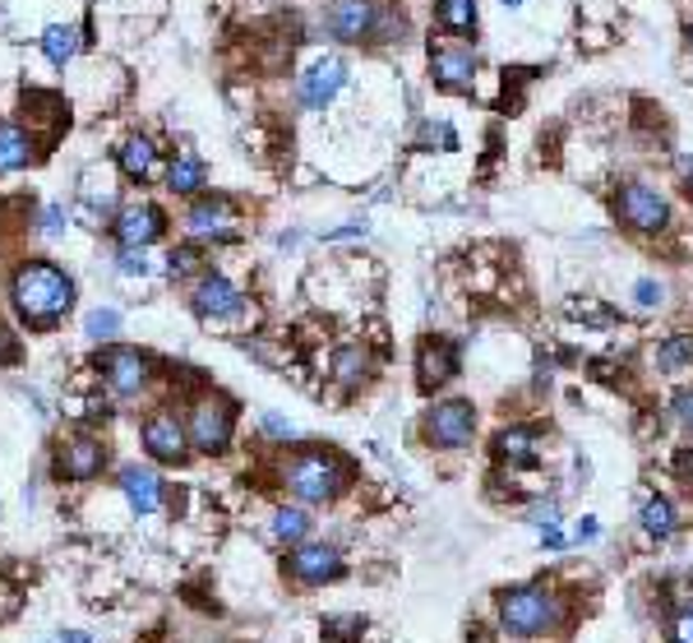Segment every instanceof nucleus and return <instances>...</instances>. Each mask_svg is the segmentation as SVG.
Returning a JSON list of instances; mask_svg holds the SVG:
<instances>
[{
	"instance_id": "72a5a7b5",
	"label": "nucleus",
	"mask_w": 693,
	"mask_h": 643,
	"mask_svg": "<svg viewBox=\"0 0 693 643\" xmlns=\"http://www.w3.org/2000/svg\"><path fill=\"white\" fill-rule=\"evenodd\" d=\"M121 274H148V259L139 246H125L121 251Z\"/></svg>"
},
{
	"instance_id": "f704fd0d",
	"label": "nucleus",
	"mask_w": 693,
	"mask_h": 643,
	"mask_svg": "<svg viewBox=\"0 0 693 643\" xmlns=\"http://www.w3.org/2000/svg\"><path fill=\"white\" fill-rule=\"evenodd\" d=\"M675 468H680V473H684V481L693 486V445H689V450H680V458H675Z\"/></svg>"
},
{
	"instance_id": "412c9836",
	"label": "nucleus",
	"mask_w": 693,
	"mask_h": 643,
	"mask_svg": "<svg viewBox=\"0 0 693 643\" xmlns=\"http://www.w3.org/2000/svg\"><path fill=\"white\" fill-rule=\"evenodd\" d=\"M209 186V167L194 158V153H176L167 167V190L171 195H199Z\"/></svg>"
},
{
	"instance_id": "e433bc0d",
	"label": "nucleus",
	"mask_w": 693,
	"mask_h": 643,
	"mask_svg": "<svg viewBox=\"0 0 693 643\" xmlns=\"http://www.w3.org/2000/svg\"><path fill=\"white\" fill-rule=\"evenodd\" d=\"M264 426H268V431H273V435H282V440H287V435H292V426H287V421H282V417H264Z\"/></svg>"
},
{
	"instance_id": "39448f33",
	"label": "nucleus",
	"mask_w": 693,
	"mask_h": 643,
	"mask_svg": "<svg viewBox=\"0 0 693 643\" xmlns=\"http://www.w3.org/2000/svg\"><path fill=\"white\" fill-rule=\"evenodd\" d=\"M615 218L629 232H642V236L666 232L670 228V199L647 181H624L615 190Z\"/></svg>"
},
{
	"instance_id": "2eb2a0df",
	"label": "nucleus",
	"mask_w": 693,
	"mask_h": 643,
	"mask_svg": "<svg viewBox=\"0 0 693 643\" xmlns=\"http://www.w3.org/2000/svg\"><path fill=\"white\" fill-rule=\"evenodd\" d=\"M241 306H245V297L222 274H204L194 282V310L204 320H227V315H236Z\"/></svg>"
},
{
	"instance_id": "7c9ffc66",
	"label": "nucleus",
	"mask_w": 693,
	"mask_h": 643,
	"mask_svg": "<svg viewBox=\"0 0 693 643\" xmlns=\"http://www.w3.org/2000/svg\"><path fill=\"white\" fill-rule=\"evenodd\" d=\"M661 297H666V287H661V282H652V278H642V282H634V301H638L642 310H652V306H661Z\"/></svg>"
},
{
	"instance_id": "bb28decb",
	"label": "nucleus",
	"mask_w": 693,
	"mask_h": 643,
	"mask_svg": "<svg viewBox=\"0 0 693 643\" xmlns=\"http://www.w3.org/2000/svg\"><path fill=\"white\" fill-rule=\"evenodd\" d=\"M42 52H47L52 65L75 60V52H79V33H75V29H65V24H52L47 33H42Z\"/></svg>"
},
{
	"instance_id": "79ce46f5",
	"label": "nucleus",
	"mask_w": 693,
	"mask_h": 643,
	"mask_svg": "<svg viewBox=\"0 0 693 643\" xmlns=\"http://www.w3.org/2000/svg\"><path fill=\"white\" fill-rule=\"evenodd\" d=\"M689 195H693V190H689Z\"/></svg>"
},
{
	"instance_id": "a19ab883",
	"label": "nucleus",
	"mask_w": 693,
	"mask_h": 643,
	"mask_svg": "<svg viewBox=\"0 0 693 643\" xmlns=\"http://www.w3.org/2000/svg\"><path fill=\"white\" fill-rule=\"evenodd\" d=\"M689 47H693V24H689Z\"/></svg>"
},
{
	"instance_id": "2f4dec72",
	"label": "nucleus",
	"mask_w": 693,
	"mask_h": 643,
	"mask_svg": "<svg viewBox=\"0 0 693 643\" xmlns=\"http://www.w3.org/2000/svg\"><path fill=\"white\" fill-rule=\"evenodd\" d=\"M670 417H675L684 431H693V389H680V393H675V403H670Z\"/></svg>"
},
{
	"instance_id": "4468645a",
	"label": "nucleus",
	"mask_w": 693,
	"mask_h": 643,
	"mask_svg": "<svg viewBox=\"0 0 693 643\" xmlns=\"http://www.w3.org/2000/svg\"><path fill=\"white\" fill-rule=\"evenodd\" d=\"M102 370H107V385L116 393H139L148 385V362L134 347H107Z\"/></svg>"
},
{
	"instance_id": "f257e3e1",
	"label": "nucleus",
	"mask_w": 693,
	"mask_h": 643,
	"mask_svg": "<svg viewBox=\"0 0 693 643\" xmlns=\"http://www.w3.org/2000/svg\"><path fill=\"white\" fill-rule=\"evenodd\" d=\"M324 29L343 47H361V42H402L407 19L389 0H328Z\"/></svg>"
},
{
	"instance_id": "9b49d317",
	"label": "nucleus",
	"mask_w": 693,
	"mask_h": 643,
	"mask_svg": "<svg viewBox=\"0 0 693 643\" xmlns=\"http://www.w3.org/2000/svg\"><path fill=\"white\" fill-rule=\"evenodd\" d=\"M186 440H190L186 426L171 412H153L144 421V450L158 458V463H181L186 458Z\"/></svg>"
},
{
	"instance_id": "4be33fe9",
	"label": "nucleus",
	"mask_w": 693,
	"mask_h": 643,
	"mask_svg": "<svg viewBox=\"0 0 693 643\" xmlns=\"http://www.w3.org/2000/svg\"><path fill=\"white\" fill-rule=\"evenodd\" d=\"M116 163H121V171L130 176V181H148L153 176V167H158V148H153V140H125L121 148H116Z\"/></svg>"
},
{
	"instance_id": "6ab92c4d",
	"label": "nucleus",
	"mask_w": 693,
	"mask_h": 643,
	"mask_svg": "<svg viewBox=\"0 0 693 643\" xmlns=\"http://www.w3.org/2000/svg\"><path fill=\"white\" fill-rule=\"evenodd\" d=\"M121 491L130 500L134 514H158V505H163V481L153 477L148 468H125L121 473Z\"/></svg>"
},
{
	"instance_id": "b1692460",
	"label": "nucleus",
	"mask_w": 693,
	"mask_h": 643,
	"mask_svg": "<svg viewBox=\"0 0 693 643\" xmlns=\"http://www.w3.org/2000/svg\"><path fill=\"white\" fill-rule=\"evenodd\" d=\"M657 370H666V375H684V370H693V334H666L661 343H657Z\"/></svg>"
},
{
	"instance_id": "0eeeda50",
	"label": "nucleus",
	"mask_w": 693,
	"mask_h": 643,
	"mask_svg": "<svg viewBox=\"0 0 693 643\" xmlns=\"http://www.w3.org/2000/svg\"><path fill=\"white\" fill-rule=\"evenodd\" d=\"M421 431H426V440L435 450H467L477 435V408L467 403V398H444V403H435L426 412Z\"/></svg>"
},
{
	"instance_id": "6e6552de",
	"label": "nucleus",
	"mask_w": 693,
	"mask_h": 643,
	"mask_svg": "<svg viewBox=\"0 0 693 643\" xmlns=\"http://www.w3.org/2000/svg\"><path fill=\"white\" fill-rule=\"evenodd\" d=\"M347 79H351V70H347L343 56H315L297 75V102L305 107V112H328L333 98L347 88Z\"/></svg>"
},
{
	"instance_id": "473e14b6",
	"label": "nucleus",
	"mask_w": 693,
	"mask_h": 643,
	"mask_svg": "<svg viewBox=\"0 0 693 643\" xmlns=\"http://www.w3.org/2000/svg\"><path fill=\"white\" fill-rule=\"evenodd\" d=\"M670 643H693V607H684L670 625Z\"/></svg>"
},
{
	"instance_id": "a878e982",
	"label": "nucleus",
	"mask_w": 693,
	"mask_h": 643,
	"mask_svg": "<svg viewBox=\"0 0 693 643\" xmlns=\"http://www.w3.org/2000/svg\"><path fill=\"white\" fill-rule=\"evenodd\" d=\"M642 532H647V537H657V542H666L670 537V532H675V505H670L666 496H652V500H647L642 505Z\"/></svg>"
},
{
	"instance_id": "4c0bfd02",
	"label": "nucleus",
	"mask_w": 693,
	"mask_h": 643,
	"mask_svg": "<svg viewBox=\"0 0 693 643\" xmlns=\"http://www.w3.org/2000/svg\"><path fill=\"white\" fill-rule=\"evenodd\" d=\"M573 537H578V542H592V537H596V523H592V519H583V523H578Z\"/></svg>"
},
{
	"instance_id": "f03ea898",
	"label": "nucleus",
	"mask_w": 693,
	"mask_h": 643,
	"mask_svg": "<svg viewBox=\"0 0 693 643\" xmlns=\"http://www.w3.org/2000/svg\"><path fill=\"white\" fill-rule=\"evenodd\" d=\"M10 297H14V310L29 324H56L75 301V282L65 278L56 264H24V269L14 274Z\"/></svg>"
},
{
	"instance_id": "c85d7f7f",
	"label": "nucleus",
	"mask_w": 693,
	"mask_h": 643,
	"mask_svg": "<svg viewBox=\"0 0 693 643\" xmlns=\"http://www.w3.org/2000/svg\"><path fill=\"white\" fill-rule=\"evenodd\" d=\"M116 329H121V315H116V310H93V315L83 320V334H88V339H111Z\"/></svg>"
},
{
	"instance_id": "7ed1b4c3",
	"label": "nucleus",
	"mask_w": 693,
	"mask_h": 643,
	"mask_svg": "<svg viewBox=\"0 0 693 643\" xmlns=\"http://www.w3.org/2000/svg\"><path fill=\"white\" fill-rule=\"evenodd\" d=\"M560 597H555L550 588L541 584H527V588H513L500 597V620H504V630L508 634H518V639H536V634H550L555 625H560Z\"/></svg>"
},
{
	"instance_id": "393cba45",
	"label": "nucleus",
	"mask_w": 693,
	"mask_h": 643,
	"mask_svg": "<svg viewBox=\"0 0 693 643\" xmlns=\"http://www.w3.org/2000/svg\"><path fill=\"white\" fill-rule=\"evenodd\" d=\"M33 163V140L19 125H0V171H19Z\"/></svg>"
},
{
	"instance_id": "423d86ee",
	"label": "nucleus",
	"mask_w": 693,
	"mask_h": 643,
	"mask_svg": "<svg viewBox=\"0 0 693 643\" xmlns=\"http://www.w3.org/2000/svg\"><path fill=\"white\" fill-rule=\"evenodd\" d=\"M232 431H236V412H232V403L227 398H194L190 403V426H186V435H190V445L199 450V454H222L232 445Z\"/></svg>"
},
{
	"instance_id": "c9c22d12",
	"label": "nucleus",
	"mask_w": 693,
	"mask_h": 643,
	"mask_svg": "<svg viewBox=\"0 0 693 643\" xmlns=\"http://www.w3.org/2000/svg\"><path fill=\"white\" fill-rule=\"evenodd\" d=\"M42 232H60V209H47V213H42Z\"/></svg>"
},
{
	"instance_id": "ea45409f",
	"label": "nucleus",
	"mask_w": 693,
	"mask_h": 643,
	"mask_svg": "<svg viewBox=\"0 0 693 643\" xmlns=\"http://www.w3.org/2000/svg\"><path fill=\"white\" fill-rule=\"evenodd\" d=\"M500 5H504V10H518V5H523V0H500Z\"/></svg>"
},
{
	"instance_id": "dca6fc26",
	"label": "nucleus",
	"mask_w": 693,
	"mask_h": 643,
	"mask_svg": "<svg viewBox=\"0 0 693 643\" xmlns=\"http://www.w3.org/2000/svg\"><path fill=\"white\" fill-rule=\"evenodd\" d=\"M232 223H236V213L227 199H194V209L186 213V228L194 236H217V241H227L232 236Z\"/></svg>"
},
{
	"instance_id": "1a4fd4ad",
	"label": "nucleus",
	"mask_w": 693,
	"mask_h": 643,
	"mask_svg": "<svg viewBox=\"0 0 693 643\" xmlns=\"http://www.w3.org/2000/svg\"><path fill=\"white\" fill-rule=\"evenodd\" d=\"M477 47L472 42H431V79L435 88H444V93H472L477 84Z\"/></svg>"
},
{
	"instance_id": "a211bd4d",
	"label": "nucleus",
	"mask_w": 693,
	"mask_h": 643,
	"mask_svg": "<svg viewBox=\"0 0 693 643\" xmlns=\"http://www.w3.org/2000/svg\"><path fill=\"white\" fill-rule=\"evenodd\" d=\"M60 473L70 481H93L102 473V445H98V440H88V435L70 440V445L60 450Z\"/></svg>"
},
{
	"instance_id": "aec40b11",
	"label": "nucleus",
	"mask_w": 693,
	"mask_h": 643,
	"mask_svg": "<svg viewBox=\"0 0 693 643\" xmlns=\"http://www.w3.org/2000/svg\"><path fill=\"white\" fill-rule=\"evenodd\" d=\"M435 24L449 33V37H477L481 24V5L477 0H435Z\"/></svg>"
},
{
	"instance_id": "9d476101",
	"label": "nucleus",
	"mask_w": 693,
	"mask_h": 643,
	"mask_svg": "<svg viewBox=\"0 0 693 643\" xmlns=\"http://www.w3.org/2000/svg\"><path fill=\"white\" fill-rule=\"evenodd\" d=\"M458 370H462V347L454 339H426V343H421V352H416V385L426 393L444 389Z\"/></svg>"
},
{
	"instance_id": "f8f14e48",
	"label": "nucleus",
	"mask_w": 693,
	"mask_h": 643,
	"mask_svg": "<svg viewBox=\"0 0 693 643\" xmlns=\"http://www.w3.org/2000/svg\"><path fill=\"white\" fill-rule=\"evenodd\" d=\"M163 228H167V218H163V209L158 204H130V209H121L116 213V236H121V246H153V241L163 236Z\"/></svg>"
},
{
	"instance_id": "ddd939ff",
	"label": "nucleus",
	"mask_w": 693,
	"mask_h": 643,
	"mask_svg": "<svg viewBox=\"0 0 693 643\" xmlns=\"http://www.w3.org/2000/svg\"><path fill=\"white\" fill-rule=\"evenodd\" d=\"M287 569H292L297 584H324V579H338L343 574V556L333 546H297L292 556H287Z\"/></svg>"
},
{
	"instance_id": "20e7f679",
	"label": "nucleus",
	"mask_w": 693,
	"mask_h": 643,
	"mask_svg": "<svg viewBox=\"0 0 693 643\" xmlns=\"http://www.w3.org/2000/svg\"><path fill=\"white\" fill-rule=\"evenodd\" d=\"M282 481H287V491H292L297 500H305V505H328L333 496H343L347 468H343V463L333 458V454L305 450V454H297V458L282 468Z\"/></svg>"
},
{
	"instance_id": "f3484780",
	"label": "nucleus",
	"mask_w": 693,
	"mask_h": 643,
	"mask_svg": "<svg viewBox=\"0 0 693 643\" xmlns=\"http://www.w3.org/2000/svg\"><path fill=\"white\" fill-rule=\"evenodd\" d=\"M495 454L508 463V468H532L541 458V431L532 426H504L495 435Z\"/></svg>"
},
{
	"instance_id": "c756f323",
	"label": "nucleus",
	"mask_w": 693,
	"mask_h": 643,
	"mask_svg": "<svg viewBox=\"0 0 693 643\" xmlns=\"http://www.w3.org/2000/svg\"><path fill=\"white\" fill-rule=\"evenodd\" d=\"M167 269H171V278L194 274V269H199V251H194V246H176V251L167 255Z\"/></svg>"
},
{
	"instance_id": "5701e85b",
	"label": "nucleus",
	"mask_w": 693,
	"mask_h": 643,
	"mask_svg": "<svg viewBox=\"0 0 693 643\" xmlns=\"http://www.w3.org/2000/svg\"><path fill=\"white\" fill-rule=\"evenodd\" d=\"M333 380L343 389H356L370 380V352L366 347H338L333 352Z\"/></svg>"
},
{
	"instance_id": "58836bf2",
	"label": "nucleus",
	"mask_w": 693,
	"mask_h": 643,
	"mask_svg": "<svg viewBox=\"0 0 693 643\" xmlns=\"http://www.w3.org/2000/svg\"><path fill=\"white\" fill-rule=\"evenodd\" d=\"M541 532H546V546H555V551L565 546V532H560V528H541Z\"/></svg>"
},
{
	"instance_id": "cd10ccee",
	"label": "nucleus",
	"mask_w": 693,
	"mask_h": 643,
	"mask_svg": "<svg viewBox=\"0 0 693 643\" xmlns=\"http://www.w3.org/2000/svg\"><path fill=\"white\" fill-rule=\"evenodd\" d=\"M305 532H310L305 509H278V514H273V537L278 542H301Z\"/></svg>"
}]
</instances>
